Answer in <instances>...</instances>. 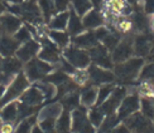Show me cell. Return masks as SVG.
<instances>
[{"mask_svg":"<svg viewBox=\"0 0 154 133\" xmlns=\"http://www.w3.org/2000/svg\"><path fill=\"white\" fill-rule=\"evenodd\" d=\"M10 11L13 14H17L20 18H23L24 20H27L28 23L32 24H39L43 20L42 11L39 9V5L37 4L35 0H27L24 3L20 4H14L9 6Z\"/></svg>","mask_w":154,"mask_h":133,"instance_id":"obj_1","label":"cell"},{"mask_svg":"<svg viewBox=\"0 0 154 133\" xmlns=\"http://www.w3.org/2000/svg\"><path fill=\"white\" fill-rule=\"evenodd\" d=\"M143 65H144L143 58H130L126 62L119 63L115 67V74H116L119 80L129 83V82H133L138 77Z\"/></svg>","mask_w":154,"mask_h":133,"instance_id":"obj_2","label":"cell"},{"mask_svg":"<svg viewBox=\"0 0 154 133\" xmlns=\"http://www.w3.org/2000/svg\"><path fill=\"white\" fill-rule=\"evenodd\" d=\"M29 85V79L27 78V75L23 73H19L17 77L14 78V80L10 83V85L8 87V89L5 91L4 97L0 100V106H5L10 103L13 99H15L17 97L22 96L23 92L27 89Z\"/></svg>","mask_w":154,"mask_h":133,"instance_id":"obj_3","label":"cell"},{"mask_svg":"<svg viewBox=\"0 0 154 133\" xmlns=\"http://www.w3.org/2000/svg\"><path fill=\"white\" fill-rule=\"evenodd\" d=\"M125 126L131 133H154V123L143 113H134L125 119Z\"/></svg>","mask_w":154,"mask_h":133,"instance_id":"obj_4","label":"cell"},{"mask_svg":"<svg viewBox=\"0 0 154 133\" xmlns=\"http://www.w3.org/2000/svg\"><path fill=\"white\" fill-rule=\"evenodd\" d=\"M52 71V67L46 62L39 59H32L27 63L25 74L29 80H41L47 77V74Z\"/></svg>","mask_w":154,"mask_h":133,"instance_id":"obj_5","label":"cell"},{"mask_svg":"<svg viewBox=\"0 0 154 133\" xmlns=\"http://www.w3.org/2000/svg\"><path fill=\"white\" fill-rule=\"evenodd\" d=\"M72 129L76 133H95L94 126L86 116L83 107H79L73 111L72 114Z\"/></svg>","mask_w":154,"mask_h":133,"instance_id":"obj_6","label":"cell"},{"mask_svg":"<svg viewBox=\"0 0 154 133\" xmlns=\"http://www.w3.org/2000/svg\"><path fill=\"white\" fill-rule=\"evenodd\" d=\"M134 54V39L131 36H126L124 40H121L118 47L112 50L111 59L115 63H123L130 59V56Z\"/></svg>","mask_w":154,"mask_h":133,"instance_id":"obj_7","label":"cell"},{"mask_svg":"<svg viewBox=\"0 0 154 133\" xmlns=\"http://www.w3.org/2000/svg\"><path fill=\"white\" fill-rule=\"evenodd\" d=\"M65 56L67 58L68 63L76 68H85L90 63V55L87 52L82 50L81 48L71 47L65 50Z\"/></svg>","mask_w":154,"mask_h":133,"instance_id":"obj_8","label":"cell"},{"mask_svg":"<svg viewBox=\"0 0 154 133\" xmlns=\"http://www.w3.org/2000/svg\"><path fill=\"white\" fill-rule=\"evenodd\" d=\"M125 94H126L125 88H116V89H114L112 93L110 94V97L101 104L100 108L102 109V112H104L106 116L114 114L115 111L118 109V107L123 102V99L125 98Z\"/></svg>","mask_w":154,"mask_h":133,"instance_id":"obj_9","label":"cell"},{"mask_svg":"<svg viewBox=\"0 0 154 133\" xmlns=\"http://www.w3.org/2000/svg\"><path fill=\"white\" fill-rule=\"evenodd\" d=\"M88 55L90 59H91L95 64H97L100 67L104 68H112V59L111 56L109 55L107 49L101 45V44H97V45L92 47L91 49L88 50Z\"/></svg>","mask_w":154,"mask_h":133,"instance_id":"obj_10","label":"cell"},{"mask_svg":"<svg viewBox=\"0 0 154 133\" xmlns=\"http://www.w3.org/2000/svg\"><path fill=\"white\" fill-rule=\"evenodd\" d=\"M139 107H140V99L138 97V94H130V96L125 97L119 107L118 118L126 119L128 117L134 114V113H137Z\"/></svg>","mask_w":154,"mask_h":133,"instance_id":"obj_11","label":"cell"},{"mask_svg":"<svg viewBox=\"0 0 154 133\" xmlns=\"http://www.w3.org/2000/svg\"><path fill=\"white\" fill-rule=\"evenodd\" d=\"M153 42H154V38L148 33L135 36V39H134V54H137L139 58L148 56L150 53Z\"/></svg>","mask_w":154,"mask_h":133,"instance_id":"obj_12","label":"cell"},{"mask_svg":"<svg viewBox=\"0 0 154 133\" xmlns=\"http://www.w3.org/2000/svg\"><path fill=\"white\" fill-rule=\"evenodd\" d=\"M22 28V20L13 14H3L0 16V29L6 35L15 34Z\"/></svg>","mask_w":154,"mask_h":133,"instance_id":"obj_13","label":"cell"},{"mask_svg":"<svg viewBox=\"0 0 154 133\" xmlns=\"http://www.w3.org/2000/svg\"><path fill=\"white\" fill-rule=\"evenodd\" d=\"M107 10L109 16L118 18V15L128 16L131 14V5L126 0H109L107 1Z\"/></svg>","mask_w":154,"mask_h":133,"instance_id":"obj_14","label":"cell"},{"mask_svg":"<svg viewBox=\"0 0 154 133\" xmlns=\"http://www.w3.org/2000/svg\"><path fill=\"white\" fill-rule=\"evenodd\" d=\"M88 77L92 80L94 84L112 83L114 79H115V75L111 72L101 69L97 65H91L88 68Z\"/></svg>","mask_w":154,"mask_h":133,"instance_id":"obj_15","label":"cell"},{"mask_svg":"<svg viewBox=\"0 0 154 133\" xmlns=\"http://www.w3.org/2000/svg\"><path fill=\"white\" fill-rule=\"evenodd\" d=\"M38 49H39V44L34 40H29L27 43H24L22 47H19V49L15 53L17 58L22 62H29L38 53Z\"/></svg>","mask_w":154,"mask_h":133,"instance_id":"obj_16","label":"cell"},{"mask_svg":"<svg viewBox=\"0 0 154 133\" xmlns=\"http://www.w3.org/2000/svg\"><path fill=\"white\" fill-rule=\"evenodd\" d=\"M19 49V43L11 38L10 35H6V34H3L0 36V55L2 56H13L17 50Z\"/></svg>","mask_w":154,"mask_h":133,"instance_id":"obj_17","label":"cell"},{"mask_svg":"<svg viewBox=\"0 0 154 133\" xmlns=\"http://www.w3.org/2000/svg\"><path fill=\"white\" fill-rule=\"evenodd\" d=\"M99 38L96 35V31H90L86 34H81L79 36H75L73 44L77 48H86V49H91L92 47L97 45Z\"/></svg>","mask_w":154,"mask_h":133,"instance_id":"obj_18","label":"cell"},{"mask_svg":"<svg viewBox=\"0 0 154 133\" xmlns=\"http://www.w3.org/2000/svg\"><path fill=\"white\" fill-rule=\"evenodd\" d=\"M43 98H44V96L42 94V92L38 89V88L34 87V88L28 89L23 94L22 98H20V100H22L20 103H24L27 106H32V107H38L42 103Z\"/></svg>","mask_w":154,"mask_h":133,"instance_id":"obj_19","label":"cell"},{"mask_svg":"<svg viewBox=\"0 0 154 133\" xmlns=\"http://www.w3.org/2000/svg\"><path fill=\"white\" fill-rule=\"evenodd\" d=\"M82 24H83V28H86V29H95L104 24V19H102L97 9L90 10L86 15H83Z\"/></svg>","mask_w":154,"mask_h":133,"instance_id":"obj_20","label":"cell"},{"mask_svg":"<svg viewBox=\"0 0 154 133\" xmlns=\"http://www.w3.org/2000/svg\"><path fill=\"white\" fill-rule=\"evenodd\" d=\"M22 69V60H19L18 58L14 56H8L3 60L2 65V72L6 75L8 78H10L11 75H14L15 73H19Z\"/></svg>","mask_w":154,"mask_h":133,"instance_id":"obj_21","label":"cell"},{"mask_svg":"<svg viewBox=\"0 0 154 133\" xmlns=\"http://www.w3.org/2000/svg\"><path fill=\"white\" fill-rule=\"evenodd\" d=\"M43 44H44V48L39 53V58L43 60H47V62H60L61 59H60L58 49H57L51 42L43 40Z\"/></svg>","mask_w":154,"mask_h":133,"instance_id":"obj_22","label":"cell"},{"mask_svg":"<svg viewBox=\"0 0 154 133\" xmlns=\"http://www.w3.org/2000/svg\"><path fill=\"white\" fill-rule=\"evenodd\" d=\"M68 19H69V11H63L58 13L57 15H54L52 19L49 20V28L52 30H63L66 29L67 24H68Z\"/></svg>","mask_w":154,"mask_h":133,"instance_id":"obj_23","label":"cell"},{"mask_svg":"<svg viewBox=\"0 0 154 133\" xmlns=\"http://www.w3.org/2000/svg\"><path fill=\"white\" fill-rule=\"evenodd\" d=\"M67 28H68V33L71 35H76V36H77V34H80L81 31L85 29V28H83L82 20L80 19V16L76 14L75 10L69 11V19H68Z\"/></svg>","mask_w":154,"mask_h":133,"instance_id":"obj_24","label":"cell"},{"mask_svg":"<svg viewBox=\"0 0 154 133\" xmlns=\"http://www.w3.org/2000/svg\"><path fill=\"white\" fill-rule=\"evenodd\" d=\"M0 117L5 123H11L18 118V103L10 102L4 106V108L0 113Z\"/></svg>","mask_w":154,"mask_h":133,"instance_id":"obj_25","label":"cell"},{"mask_svg":"<svg viewBox=\"0 0 154 133\" xmlns=\"http://www.w3.org/2000/svg\"><path fill=\"white\" fill-rule=\"evenodd\" d=\"M61 113H62L61 104L60 103H53V104L47 106L46 108H43L41 111L39 118H41V121H43V119H53V121H56L57 117L61 116Z\"/></svg>","mask_w":154,"mask_h":133,"instance_id":"obj_26","label":"cell"},{"mask_svg":"<svg viewBox=\"0 0 154 133\" xmlns=\"http://www.w3.org/2000/svg\"><path fill=\"white\" fill-rule=\"evenodd\" d=\"M71 127V119H69V111H63L61 116L57 119L56 123V132L57 133H69Z\"/></svg>","mask_w":154,"mask_h":133,"instance_id":"obj_27","label":"cell"},{"mask_svg":"<svg viewBox=\"0 0 154 133\" xmlns=\"http://www.w3.org/2000/svg\"><path fill=\"white\" fill-rule=\"evenodd\" d=\"M38 5L42 11L43 19L46 22H49L51 18L56 14V8H54V3L53 0H38Z\"/></svg>","mask_w":154,"mask_h":133,"instance_id":"obj_28","label":"cell"},{"mask_svg":"<svg viewBox=\"0 0 154 133\" xmlns=\"http://www.w3.org/2000/svg\"><path fill=\"white\" fill-rule=\"evenodd\" d=\"M71 4L73 6V10L79 16L86 15L92 8V3L90 0H71Z\"/></svg>","mask_w":154,"mask_h":133,"instance_id":"obj_29","label":"cell"},{"mask_svg":"<svg viewBox=\"0 0 154 133\" xmlns=\"http://www.w3.org/2000/svg\"><path fill=\"white\" fill-rule=\"evenodd\" d=\"M96 98H97V91L92 85L86 87L81 93V100L83 106H87V107L91 106L96 100Z\"/></svg>","mask_w":154,"mask_h":133,"instance_id":"obj_30","label":"cell"},{"mask_svg":"<svg viewBox=\"0 0 154 133\" xmlns=\"http://www.w3.org/2000/svg\"><path fill=\"white\" fill-rule=\"evenodd\" d=\"M62 104L65 107L66 111L79 108V93L76 91L72 93H68L67 96H65L62 98Z\"/></svg>","mask_w":154,"mask_h":133,"instance_id":"obj_31","label":"cell"},{"mask_svg":"<svg viewBox=\"0 0 154 133\" xmlns=\"http://www.w3.org/2000/svg\"><path fill=\"white\" fill-rule=\"evenodd\" d=\"M67 80H69L67 74L65 72H62V71H58V72H56V73L51 74V75H47V77L44 78V82H48V83L54 84L57 87H60L63 83H66Z\"/></svg>","mask_w":154,"mask_h":133,"instance_id":"obj_32","label":"cell"},{"mask_svg":"<svg viewBox=\"0 0 154 133\" xmlns=\"http://www.w3.org/2000/svg\"><path fill=\"white\" fill-rule=\"evenodd\" d=\"M49 36L56 44H58L60 47H66L68 42H69V36L67 33L61 30H51L49 31Z\"/></svg>","mask_w":154,"mask_h":133,"instance_id":"obj_33","label":"cell"},{"mask_svg":"<svg viewBox=\"0 0 154 133\" xmlns=\"http://www.w3.org/2000/svg\"><path fill=\"white\" fill-rule=\"evenodd\" d=\"M120 42V35L118 31H112V33H109L106 34V36L102 39V43H104V47L106 49H110V50H114L115 48L118 47V44Z\"/></svg>","mask_w":154,"mask_h":133,"instance_id":"obj_34","label":"cell"},{"mask_svg":"<svg viewBox=\"0 0 154 133\" xmlns=\"http://www.w3.org/2000/svg\"><path fill=\"white\" fill-rule=\"evenodd\" d=\"M119 121H120V119L118 118V116H115V114L107 116V118L105 119V121H102L99 133H110L115 128V126L118 124Z\"/></svg>","mask_w":154,"mask_h":133,"instance_id":"obj_35","label":"cell"},{"mask_svg":"<svg viewBox=\"0 0 154 133\" xmlns=\"http://www.w3.org/2000/svg\"><path fill=\"white\" fill-rule=\"evenodd\" d=\"M142 112L145 117L153 119L154 117V99L153 98H143L142 99Z\"/></svg>","mask_w":154,"mask_h":133,"instance_id":"obj_36","label":"cell"},{"mask_svg":"<svg viewBox=\"0 0 154 133\" xmlns=\"http://www.w3.org/2000/svg\"><path fill=\"white\" fill-rule=\"evenodd\" d=\"M104 116L105 113L102 112V109L100 108V107H95V108L91 109V112H90V122L92 123V126H101L102 121H104Z\"/></svg>","mask_w":154,"mask_h":133,"instance_id":"obj_37","label":"cell"},{"mask_svg":"<svg viewBox=\"0 0 154 133\" xmlns=\"http://www.w3.org/2000/svg\"><path fill=\"white\" fill-rule=\"evenodd\" d=\"M112 91H114V84H111V83L101 87L100 91H99V94H97V106H101L102 103H104L105 100L110 97Z\"/></svg>","mask_w":154,"mask_h":133,"instance_id":"obj_38","label":"cell"},{"mask_svg":"<svg viewBox=\"0 0 154 133\" xmlns=\"http://www.w3.org/2000/svg\"><path fill=\"white\" fill-rule=\"evenodd\" d=\"M37 109H38V107H32V106H27L24 103H18V118L19 119L27 118L33 114Z\"/></svg>","mask_w":154,"mask_h":133,"instance_id":"obj_39","label":"cell"},{"mask_svg":"<svg viewBox=\"0 0 154 133\" xmlns=\"http://www.w3.org/2000/svg\"><path fill=\"white\" fill-rule=\"evenodd\" d=\"M35 88H38V89L42 92L44 98H47V99L52 98L54 96V92H56L54 87L51 83H48V82H42V83H38V84H35Z\"/></svg>","mask_w":154,"mask_h":133,"instance_id":"obj_40","label":"cell"},{"mask_svg":"<svg viewBox=\"0 0 154 133\" xmlns=\"http://www.w3.org/2000/svg\"><path fill=\"white\" fill-rule=\"evenodd\" d=\"M35 121H37V117H30L28 119H25V121H23L18 126L15 133H30L32 127L34 126Z\"/></svg>","mask_w":154,"mask_h":133,"instance_id":"obj_41","label":"cell"},{"mask_svg":"<svg viewBox=\"0 0 154 133\" xmlns=\"http://www.w3.org/2000/svg\"><path fill=\"white\" fill-rule=\"evenodd\" d=\"M14 39L19 44H20V43H27V42L30 40V31L28 30L27 27H23V28H20L14 34Z\"/></svg>","mask_w":154,"mask_h":133,"instance_id":"obj_42","label":"cell"},{"mask_svg":"<svg viewBox=\"0 0 154 133\" xmlns=\"http://www.w3.org/2000/svg\"><path fill=\"white\" fill-rule=\"evenodd\" d=\"M53 3H54L56 11L57 13H63V11H67L71 0H53Z\"/></svg>","mask_w":154,"mask_h":133,"instance_id":"obj_43","label":"cell"},{"mask_svg":"<svg viewBox=\"0 0 154 133\" xmlns=\"http://www.w3.org/2000/svg\"><path fill=\"white\" fill-rule=\"evenodd\" d=\"M144 11L145 14L154 15V0H144Z\"/></svg>","mask_w":154,"mask_h":133,"instance_id":"obj_44","label":"cell"},{"mask_svg":"<svg viewBox=\"0 0 154 133\" xmlns=\"http://www.w3.org/2000/svg\"><path fill=\"white\" fill-rule=\"evenodd\" d=\"M110 133H130V131L128 129V127L124 124V126H119V127H116V128H114Z\"/></svg>","mask_w":154,"mask_h":133,"instance_id":"obj_45","label":"cell"},{"mask_svg":"<svg viewBox=\"0 0 154 133\" xmlns=\"http://www.w3.org/2000/svg\"><path fill=\"white\" fill-rule=\"evenodd\" d=\"M148 58H149V60L154 62V42H153V45H152V49H150V53L148 55Z\"/></svg>","mask_w":154,"mask_h":133,"instance_id":"obj_46","label":"cell"},{"mask_svg":"<svg viewBox=\"0 0 154 133\" xmlns=\"http://www.w3.org/2000/svg\"><path fill=\"white\" fill-rule=\"evenodd\" d=\"M8 79H9V78L6 77V75H5L3 72H0V84H2V83H4V82H6Z\"/></svg>","mask_w":154,"mask_h":133,"instance_id":"obj_47","label":"cell"},{"mask_svg":"<svg viewBox=\"0 0 154 133\" xmlns=\"http://www.w3.org/2000/svg\"><path fill=\"white\" fill-rule=\"evenodd\" d=\"M5 85L4 84H0V100H2V98L4 97V94H5Z\"/></svg>","mask_w":154,"mask_h":133,"instance_id":"obj_48","label":"cell"},{"mask_svg":"<svg viewBox=\"0 0 154 133\" xmlns=\"http://www.w3.org/2000/svg\"><path fill=\"white\" fill-rule=\"evenodd\" d=\"M32 133H44L43 129L41 127H38V126H34V128L32 129Z\"/></svg>","mask_w":154,"mask_h":133,"instance_id":"obj_49","label":"cell"},{"mask_svg":"<svg viewBox=\"0 0 154 133\" xmlns=\"http://www.w3.org/2000/svg\"><path fill=\"white\" fill-rule=\"evenodd\" d=\"M5 9H6V6L4 5V3H3V1H0V15H2L3 13L5 11Z\"/></svg>","mask_w":154,"mask_h":133,"instance_id":"obj_50","label":"cell"},{"mask_svg":"<svg viewBox=\"0 0 154 133\" xmlns=\"http://www.w3.org/2000/svg\"><path fill=\"white\" fill-rule=\"evenodd\" d=\"M90 1L92 3V5H95V6H99V5L101 4L102 0H90Z\"/></svg>","mask_w":154,"mask_h":133,"instance_id":"obj_51","label":"cell"},{"mask_svg":"<svg viewBox=\"0 0 154 133\" xmlns=\"http://www.w3.org/2000/svg\"><path fill=\"white\" fill-rule=\"evenodd\" d=\"M5 1H9V3H14V4H20V3H23V0H5Z\"/></svg>","mask_w":154,"mask_h":133,"instance_id":"obj_52","label":"cell"},{"mask_svg":"<svg viewBox=\"0 0 154 133\" xmlns=\"http://www.w3.org/2000/svg\"><path fill=\"white\" fill-rule=\"evenodd\" d=\"M150 25H152V28L154 29V15L152 16V20H150Z\"/></svg>","mask_w":154,"mask_h":133,"instance_id":"obj_53","label":"cell"},{"mask_svg":"<svg viewBox=\"0 0 154 133\" xmlns=\"http://www.w3.org/2000/svg\"><path fill=\"white\" fill-rule=\"evenodd\" d=\"M126 1H128V3H129V4H134V3H137V1H138V0H126Z\"/></svg>","mask_w":154,"mask_h":133,"instance_id":"obj_54","label":"cell"},{"mask_svg":"<svg viewBox=\"0 0 154 133\" xmlns=\"http://www.w3.org/2000/svg\"><path fill=\"white\" fill-rule=\"evenodd\" d=\"M3 58H2V55H0V71H2V65H3Z\"/></svg>","mask_w":154,"mask_h":133,"instance_id":"obj_55","label":"cell"},{"mask_svg":"<svg viewBox=\"0 0 154 133\" xmlns=\"http://www.w3.org/2000/svg\"><path fill=\"white\" fill-rule=\"evenodd\" d=\"M0 122H2V117H0Z\"/></svg>","mask_w":154,"mask_h":133,"instance_id":"obj_56","label":"cell"},{"mask_svg":"<svg viewBox=\"0 0 154 133\" xmlns=\"http://www.w3.org/2000/svg\"><path fill=\"white\" fill-rule=\"evenodd\" d=\"M153 119H154V117H153Z\"/></svg>","mask_w":154,"mask_h":133,"instance_id":"obj_57","label":"cell"}]
</instances>
